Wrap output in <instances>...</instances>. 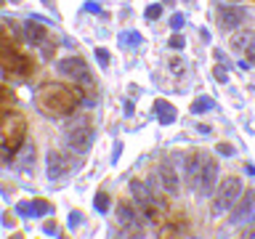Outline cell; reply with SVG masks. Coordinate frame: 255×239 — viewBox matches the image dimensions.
Wrapping results in <instances>:
<instances>
[{"label":"cell","mask_w":255,"mask_h":239,"mask_svg":"<svg viewBox=\"0 0 255 239\" xmlns=\"http://www.w3.org/2000/svg\"><path fill=\"white\" fill-rule=\"evenodd\" d=\"M24 135H27V122L21 115H8L0 125V162H8L16 151L21 149Z\"/></svg>","instance_id":"2"},{"label":"cell","mask_w":255,"mask_h":239,"mask_svg":"<svg viewBox=\"0 0 255 239\" xmlns=\"http://www.w3.org/2000/svg\"><path fill=\"white\" fill-rule=\"evenodd\" d=\"M11 239H24V237H21V234H13V237H11Z\"/></svg>","instance_id":"31"},{"label":"cell","mask_w":255,"mask_h":239,"mask_svg":"<svg viewBox=\"0 0 255 239\" xmlns=\"http://www.w3.org/2000/svg\"><path fill=\"white\" fill-rule=\"evenodd\" d=\"M253 215H255V189H245L242 194H239V199L234 202V207H231L229 223L239 226V223L250 221Z\"/></svg>","instance_id":"8"},{"label":"cell","mask_w":255,"mask_h":239,"mask_svg":"<svg viewBox=\"0 0 255 239\" xmlns=\"http://www.w3.org/2000/svg\"><path fill=\"white\" fill-rule=\"evenodd\" d=\"M157 239H186V237H183V231L175 223H159Z\"/></svg>","instance_id":"18"},{"label":"cell","mask_w":255,"mask_h":239,"mask_svg":"<svg viewBox=\"0 0 255 239\" xmlns=\"http://www.w3.org/2000/svg\"><path fill=\"white\" fill-rule=\"evenodd\" d=\"M154 112L159 115V122H162V125H167V122H173V120H175V109L167 101H162V99L154 101Z\"/></svg>","instance_id":"17"},{"label":"cell","mask_w":255,"mask_h":239,"mask_svg":"<svg viewBox=\"0 0 255 239\" xmlns=\"http://www.w3.org/2000/svg\"><path fill=\"white\" fill-rule=\"evenodd\" d=\"M242 239H255V229H247L245 234H242Z\"/></svg>","instance_id":"30"},{"label":"cell","mask_w":255,"mask_h":239,"mask_svg":"<svg viewBox=\"0 0 255 239\" xmlns=\"http://www.w3.org/2000/svg\"><path fill=\"white\" fill-rule=\"evenodd\" d=\"M13 91L11 88H5V85H0V125H3V120L8 115H13Z\"/></svg>","instance_id":"16"},{"label":"cell","mask_w":255,"mask_h":239,"mask_svg":"<svg viewBox=\"0 0 255 239\" xmlns=\"http://www.w3.org/2000/svg\"><path fill=\"white\" fill-rule=\"evenodd\" d=\"M32 205V215H48L51 213V205L45 202V199H35V202H29Z\"/></svg>","instance_id":"21"},{"label":"cell","mask_w":255,"mask_h":239,"mask_svg":"<svg viewBox=\"0 0 255 239\" xmlns=\"http://www.w3.org/2000/svg\"><path fill=\"white\" fill-rule=\"evenodd\" d=\"M56 72L64 77H69V80H75V83L83 85V91L88 88V91H93V77H91V72H88V64L85 59H77V56H69V59H61L59 64H56Z\"/></svg>","instance_id":"7"},{"label":"cell","mask_w":255,"mask_h":239,"mask_svg":"<svg viewBox=\"0 0 255 239\" xmlns=\"http://www.w3.org/2000/svg\"><path fill=\"white\" fill-rule=\"evenodd\" d=\"M45 3H48V5H53V0H45Z\"/></svg>","instance_id":"32"},{"label":"cell","mask_w":255,"mask_h":239,"mask_svg":"<svg viewBox=\"0 0 255 239\" xmlns=\"http://www.w3.org/2000/svg\"><path fill=\"white\" fill-rule=\"evenodd\" d=\"M170 24H173V29H181V27H183V16H181V13H175Z\"/></svg>","instance_id":"26"},{"label":"cell","mask_w":255,"mask_h":239,"mask_svg":"<svg viewBox=\"0 0 255 239\" xmlns=\"http://www.w3.org/2000/svg\"><path fill=\"white\" fill-rule=\"evenodd\" d=\"M245 191L242 181L237 178V175H229V178H223L218 186H215L213 191V215H223L229 213L231 207H234V202L239 199V194Z\"/></svg>","instance_id":"5"},{"label":"cell","mask_w":255,"mask_h":239,"mask_svg":"<svg viewBox=\"0 0 255 239\" xmlns=\"http://www.w3.org/2000/svg\"><path fill=\"white\" fill-rule=\"evenodd\" d=\"M96 59L101 61V67H107V64H109V53L104 51V48H96Z\"/></svg>","instance_id":"25"},{"label":"cell","mask_w":255,"mask_h":239,"mask_svg":"<svg viewBox=\"0 0 255 239\" xmlns=\"http://www.w3.org/2000/svg\"><path fill=\"white\" fill-rule=\"evenodd\" d=\"M120 40H123V45H138V43H141V35H135V32H130V35H123Z\"/></svg>","instance_id":"23"},{"label":"cell","mask_w":255,"mask_h":239,"mask_svg":"<svg viewBox=\"0 0 255 239\" xmlns=\"http://www.w3.org/2000/svg\"><path fill=\"white\" fill-rule=\"evenodd\" d=\"M245 19H247L245 8H237V5H221L218 8V24L223 29H237Z\"/></svg>","instance_id":"12"},{"label":"cell","mask_w":255,"mask_h":239,"mask_svg":"<svg viewBox=\"0 0 255 239\" xmlns=\"http://www.w3.org/2000/svg\"><path fill=\"white\" fill-rule=\"evenodd\" d=\"M213 75H215V80H221V83H226V72H223L221 67H215V69H213Z\"/></svg>","instance_id":"27"},{"label":"cell","mask_w":255,"mask_h":239,"mask_svg":"<svg viewBox=\"0 0 255 239\" xmlns=\"http://www.w3.org/2000/svg\"><path fill=\"white\" fill-rule=\"evenodd\" d=\"M13 3H19V0H13Z\"/></svg>","instance_id":"34"},{"label":"cell","mask_w":255,"mask_h":239,"mask_svg":"<svg viewBox=\"0 0 255 239\" xmlns=\"http://www.w3.org/2000/svg\"><path fill=\"white\" fill-rule=\"evenodd\" d=\"M24 37H27V43H32V45H43L45 37H48V29L40 21L32 19V21L24 24Z\"/></svg>","instance_id":"15"},{"label":"cell","mask_w":255,"mask_h":239,"mask_svg":"<svg viewBox=\"0 0 255 239\" xmlns=\"http://www.w3.org/2000/svg\"><path fill=\"white\" fill-rule=\"evenodd\" d=\"M93 205H96V210H99V213H107L109 210V194H107V191H99L96 199H93Z\"/></svg>","instance_id":"20"},{"label":"cell","mask_w":255,"mask_h":239,"mask_svg":"<svg viewBox=\"0 0 255 239\" xmlns=\"http://www.w3.org/2000/svg\"><path fill=\"white\" fill-rule=\"evenodd\" d=\"M115 221H117V231H120V239H143L146 237V226H143V218L141 213L135 210L133 205L128 202H120L117 205V213H115Z\"/></svg>","instance_id":"3"},{"label":"cell","mask_w":255,"mask_h":239,"mask_svg":"<svg viewBox=\"0 0 255 239\" xmlns=\"http://www.w3.org/2000/svg\"><path fill=\"white\" fill-rule=\"evenodd\" d=\"M3 3H5V0H0V5H3Z\"/></svg>","instance_id":"33"},{"label":"cell","mask_w":255,"mask_h":239,"mask_svg":"<svg viewBox=\"0 0 255 239\" xmlns=\"http://www.w3.org/2000/svg\"><path fill=\"white\" fill-rule=\"evenodd\" d=\"M67 143L69 149H75L77 154H85L93 143V125L88 117H75L67 125Z\"/></svg>","instance_id":"6"},{"label":"cell","mask_w":255,"mask_h":239,"mask_svg":"<svg viewBox=\"0 0 255 239\" xmlns=\"http://www.w3.org/2000/svg\"><path fill=\"white\" fill-rule=\"evenodd\" d=\"M170 45H173V48H183V37H181V35H173V37H170Z\"/></svg>","instance_id":"28"},{"label":"cell","mask_w":255,"mask_h":239,"mask_svg":"<svg viewBox=\"0 0 255 239\" xmlns=\"http://www.w3.org/2000/svg\"><path fill=\"white\" fill-rule=\"evenodd\" d=\"M67 167H69V162H67V157H64L59 149H51L45 154V173H48L51 181H59L61 175L67 173Z\"/></svg>","instance_id":"13"},{"label":"cell","mask_w":255,"mask_h":239,"mask_svg":"<svg viewBox=\"0 0 255 239\" xmlns=\"http://www.w3.org/2000/svg\"><path fill=\"white\" fill-rule=\"evenodd\" d=\"M231 51L242 53L247 61H255V32L253 29L234 32V37H231Z\"/></svg>","instance_id":"9"},{"label":"cell","mask_w":255,"mask_h":239,"mask_svg":"<svg viewBox=\"0 0 255 239\" xmlns=\"http://www.w3.org/2000/svg\"><path fill=\"white\" fill-rule=\"evenodd\" d=\"M210 154H205V151H197V154H191L186 159V183H189V189H194L197 186V181H199V175H202L205 170V165L210 162Z\"/></svg>","instance_id":"11"},{"label":"cell","mask_w":255,"mask_h":239,"mask_svg":"<svg viewBox=\"0 0 255 239\" xmlns=\"http://www.w3.org/2000/svg\"><path fill=\"white\" fill-rule=\"evenodd\" d=\"M218 151H221V154H231V151H234V149H231L229 143H221V146H218Z\"/></svg>","instance_id":"29"},{"label":"cell","mask_w":255,"mask_h":239,"mask_svg":"<svg viewBox=\"0 0 255 239\" xmlns=\"http://www.w3.org/2000/svg\"><path fill=\"white\" fill-rule=\"evenodd\" d=\"M157 175H159V181H162V189H165V194H170L175 197L178 194V189H181V181H178V173L173 170V165H159L157 167Z\"/></svg>","instance_id":"14"},{"label":"cell","mask_w":255,"mask_h":239,"mask_svg":"<svg viewBox=\"0 0 255 239\" xmlns=\"http://www.w3.org/2000/svg\"><path fill=\"white\" fill-rule=\"evenodd\" d=\"M170 72H173L175 77L186 75V64H183V59H170Z\"/></svg>","instance_id":"22"},{"label":"cell","mask_w":255,"mask_h":239,"mask_svg":"<svg viewBox=\"0 0 255 239\" xmlns=\"http://www.w3.org/2000/svg\"><path fill=\"white\" fill-rule=\"evenodd\" d=\"M83 101V91L61 83H45L37 91V109L48 117H72Z\"/></svg>","instance_id":"1"},{"label":"cell","mask_w":255,"mask_h":239,"mask_svg":"<svg viewBox=\"0 0 255 239\" xmlns=\"http://www.w3.org/2000/svg\"><path fill=\"white\" fill-rule=\"evenodd\" d=\"M215 104H213V99L210 96H199V99L191 104V112H194V115H202V112H207V109H213Z\"/></svg>","instance_id":"19"},{"label":"cell","mask_w":255,"mask_h":239,"mask_svg":"<svg viewBox=\"0 0 255 239\" xmlns=\"http://www.w3.org/2000/svg\"><path fill=\"white\" fill-rule=\"evenodd\" d=\"M159 13H162V5H149L146 8V19H159Z\"/></svg>","instance_id":"24"},{"label":"cell","mask_w":255,"mask_h":239,"mask_svg":"<svg viewBox=\"0 0 255 239\" xmlns=\"http://www.w3.org/2000/svg\"><path fill=\"white\" fill-rule=\"evenodd\" d=\"M0 69L11 77H29L35 64H32L29 56H24L19 51V45H8L0 43Z\"/></svg>","instance_id":"4"},{"label":"cell","mask_w":255,"mask_h":239,"mask_svg":"<svg viewBox=\"0 0 255 239\" xmlns=\"http://www.w3.org/2000/svg\"><path fill=\"white\" fill-rule=\"evenodd\" d=\"M215 183H218V162H215V159H210V162L205 165L202 175H199L194 191H197L199 197H210L213 191H215Z\"/></svg>","instance_id":"10"}]
</instances>
